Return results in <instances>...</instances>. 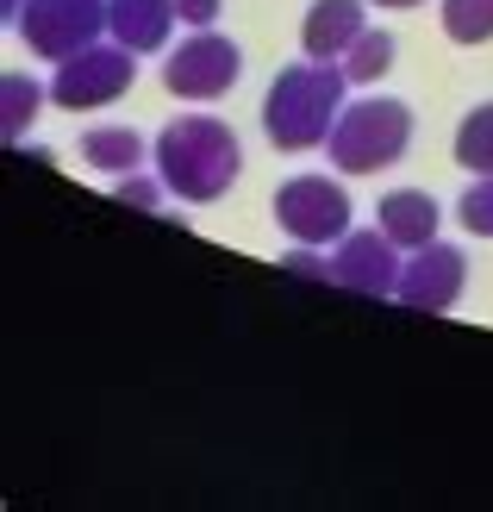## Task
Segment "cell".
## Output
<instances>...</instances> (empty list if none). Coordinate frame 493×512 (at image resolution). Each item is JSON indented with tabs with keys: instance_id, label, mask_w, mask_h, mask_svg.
<instances>
[{
	"instance_id": "cell-1",
	"label": "cell",
	"mask_w": 493,
	"mask_h": 512,
	"mask_svg": "<svg viewBox=\"0 0 493 512\" xmlns=\"http://www.w3.org/2000/svg\"><path fill=\"white\" fill-rule=\"evenodd\" d=\"M244 169V150L231 138V125L213 119V113H181L175 125H163L157 138V175L175 200H188V207H206V200H219L231 182H238Z\"/></svg>"
},
{
	"instance_id": "cell-2",
	"label": "cell",
	"mask_w": 493,
	"mask_h": 512,
	"mask_svg": "<svg viewBox=\"0 0 493 512\" xmlns=\"http://www.w3.org/2000/svg\"><path fill=\"white\" fill-rule=\"evenodd\" d=\"M344 88H350V69L344 63H288L269 82L263 94V132L275 150H313L331 138L337 113H344Z\"/></svg>"
},
{
	"instance_id": "cell-3",
	"label": "cell",
	"mask_w": 493,
	"mask_h": 512,
	"mask_svg": "<svg viewBox=\"0 0 493 512\" xmlns=\"http://www.w3.org/2000/svg\"><path fill=\"white\" fill-rule=\"evenodd\" d=\"M406 144H412V107L406 100H350L344 113H337L331 125V169L337 175H381V169H394L406 157Z\"/></svg>"
},
{
	"instance_id": "cell-4",
	"label": "cell",
	"mask_w": 493,
	"mask_h": 512,
	"mask_svg": "<svg viewBox=\"0 0 493 512\" xmlns=\"http://www.w3.org/2000/svg\"><path fill=\"white\" fill-rule=\"evenodd\" d=\"M13 25H19V38L32 44V57H44V63H63L75 50L100 44V32H113L107 0H25Z\"/></svg>"
},
{
	"instance_id": "cell-5",
	"label": "cell",
	"mask_w": 493,
	"mask_h": 512,
	"mask_svg": "<svg viewBox=\"0 0 493 512\" xmlns=\"http://www.w3.org/2000/svg\"><path fill=\"white\" fill-rule=\"evenodd\" d=\"M350 194L331 175H294V182L275 188V225L294 244H337L350 238Z\"/></svg>"
},
{
	"instance_id": "cell-6",
	"label": "cell",
	"mask_w": 493,
	"mask_h": 512,
	"mask_svg": "<svg viewBox=\"0 0 493 512\" xmlns=\"http://www.w3.org/2000/svg\"><path fill=\"white\" fill-rule=\"evenodd\" d=\"M138 50H125L119 38L113 44H88V50H75V57L57 63V82H50V100H57L63 113H94V107H107V100H119L125 88H132V75H138Z\"/></svg>"
},
{
	"instance_id": "cell-7",
	"label": "cell",
	"mask_w": 493,
	"mask_h": 512,
	"mask_svg": "<svg viewBox=\"0 0 493 512\" xmlns=\"http://www.w3.org/2000/svg\"><path fill=\"white\" fill-rule=\"evenodd\" d=\"M238 69H244V50L219 38V32H194L188 44H175L169 50V63H163V88L175 100H219L238 88Z\"/></svg>"
},
{
	"instance_id": "cell-8",
	"label": "cell",
	"mask_w": 493,
	"mask_h": 512,
	"mask_svg": "<svg viewBox=\"0 0 493 512\" xmlns=\"http://www.w3.org/2000/svg\"><path fill=\"white\" fill-rule=\"evenodd\" d=\"M462 281H469V256H462L456 244H419L412 250V263L400 269V288L394 300L419 306V313H450V306L462 300Z\"/></svg>"
},
{
	"instance_id": "cell-9",
	"label": "cell",
	"mask_w": 493,
	"mask_h": 512,
	"mask_svg": "<svg viewBox=\"0 0 493 512\" xmlns=\"http://www.w3.org/2000/svg\"><path fill=\"white\" fill-rule=\"evenodd\" d=\"M400 244L387 238V232H350V238H337L331 250V281L337 288H350V294H369V300H387L400 288Z\"/></svg>"
},
{
	"instance_id": "cell-10",
	"label": "cell",
	"mask_w": 493,
	"mask_h": 512,
	"mask_svg": "<svg viewBox=\"0 0 493 512\" xmlns=\"http://www.w3.org/2000/svg\"><path fill=\"white\" fill-rule=\"evenodd\" d=\"M362 32H369V25H362V0H313L306 25H300V50L319 57V63H344Z\"/></svg>"
},
{
	"instance_id": "cell-11",
	"label": "cell",
	"mask_w": 493,
	"mask_h": 512,
	"mask_svg": "<svg viewBox=\"0 0 493 512\" xmlns=\"http://www.w3.org/2000/svg\"><path fill=\"white\" fill-rule=\"evenodd\" d=\"M175 0H107V25H113V38L125 50H163L169 44V25H175Z\"/></svg>"
},
{
	"instance_id": "cell-12",
	"label": "cell",
	"mask_w": 493,
	"mask_h": 512,
	"mask_svg": "<svg viewBox=\"0 0 493 512\" xmlns=\"http://www.w3.org/2000/svg\"><path fill=\"white\" fill-rule=\"evenodd\" d=\"M375 225H381V232L394 238L400 250H419V244L437 238V200L419 194V188H394V194H381Z\"/></svg>"
},
{
	"instance_id": "cell-13",
	"label": "cell",
	"mask_w": 493,
	"mask_h": 512,
	"mask_svg": "<svg viewBox=\"0 0 493 512\" xmlns=\"http://www.w3.org/2000/svg\"><path fill=\"white\" fill-rule=\"evenodd\" d=\"M82 157L100 175H132L144 163V138L132 132V125H94V132L82 138Z\"/></svg>"
},
{
	"instance_id": "cell-14",
	"label": "cell",
	"mask_w": 493,
	"mask_h": 512,
	"mask_svg": "<svg viewBox=\"0 0 493 512\" xmlns=\"http://www.w3.org/2000/svg\"><path fill=\"white\" fill-rule=\"evenodd\" d=\"M456 163L469 175L493 169V100H481V107L462 113V125H456Z\"/></svg>"
},
{
	"instance_id": "cell-15",
	"label": "cell",
	"mask_w": 493,
	"mask_h": 512,
	"mask_svg": "<svg viewBox=\"0 0 493 512\" xmlns=\"http://www.w3.org/2000/svg\"><path fill=\"white\" fill-rule=\"evenodd\" d=\"M38 82L32 75H0V132H7V144H19L25 138V125H32V113H38Z\"/></svg>"
},
{
	"instance_id": "cell-16",
	"label": "cell",
	"mask_w": 493,
	"mask_h": 512,
	"mask_svg": "<svg viewBox=\"0 0 493 512\" xmlns=\"http://www.w3.org/2000/svg\"><path fill=\"white\" fill-rule=\"evenodd\" d=\"M394 32H381V25H369L356 44H350V57H344V69H350V82H381L387 69H394Z\"/></svg>"
},
{
	"instance_id": "cell-17",
	"label": "cell",
	"mask_w": 493,
	"mask_h": 512,
	"mask_svg": "<svg viewBox=\"0 0 493 512\" xmlns=\"http://www.w3.org/2000/svg\"><path fill=\"white\" fill-rule=\"evenodd\" d=\"M450 44H487L493 38V0H444Z\"/></svg>"
},
{
	"instance_id": "cell-18",
	"label": "cell",
	"mask_w": 493,
	"mask_h": 512,
	"mask_svg": "<svg viewBox=\"0 0 493 512\" xmlns=\"http://www.w3.org/2000/svg\"><path fill=\"white\" fill-rule=\"evenodd\" d=\"M456 219H462V225H469V232H475V238H493V169H487V175H481V182H475L469 194H462V200H456Z\"/></svg>"
},
{
	"instance_id": "cell-19",
	"label": "cell",
	"mask_w": 493,
	"mask_h": 512,
	"mask_svg": "<svg viewBox=\"0 0 493 512\" xmlns=\"http://www.w3.org/2000/svg\"><path fill=\"white\" fill-rule=\"evenodd\" d=\"M281 275H300V281H331V256H319V244H300L281 256Z\"/></svg>"
},
{
	"instance_id": "cell-20",
	"label": "cell",
	"mask_w": 493,
	"mask_h": 512,
	"mask_svg": "<svg viewBox=\"0 0 493 512\" xmlns=\"http://www.w3.org/2000/svg\"><path fill=\"white\" fill-rule=\"evenodd\" d=\"M113 194L125 200V207H144V213H150V207H163V188H157V182H144V175H125Z\"/></svg>"
},
{
	"instance_id": "cell-21",
	"label": "cell",
	"mask_w": 493,
	"mask_h": 512,
	"mask_svg": "<svg viewBox=\"0 0 493 512\" xmlns=\"http://www.w3.org/2000/svg\"><path fill=\"white\" fill-rule=\"evenodd\" d=\"M219 7H225V0H175L181 25H219Z\"/></svg>"
},
{
	"instance_id": "cell-22",
	"label": "cell",
	"mask_w": 493,
	"mask_h": 512,
	"mask_svg": "<svg viewBox=\"0 0 493 512\" xmlns=\"http://www.w3.org/2000/svg\"><path fill=\"white\" fill-rule=\"evenodd\" d=\"M375 7H387V13H406V7H425V0H375Z\"/></svg>"
}]
</instances>
